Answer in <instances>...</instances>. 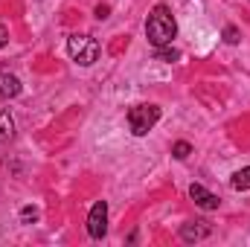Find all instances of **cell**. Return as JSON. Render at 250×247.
Returning <instances> with one entry per match:
<instances>
[{
	"instance_id": "1",
	"label": "cell",
	"mask_w": 250,
	"mask_h": 247,
	"mask_svg": "<svg viewBox=\"0 0 250 247\" xmlns=\"http://www.w3.org/2000/svg\"><path fill=\"white\" fill-rule=\"evenodd\" d=\"M146 35H148V44H151V47H166V44H172V38L178 35V23H175L169 6L157 3V6L151 9V15H148V21H146Z\"/></svg>"
},
{
	"instance_id": "2",
	"label": "cell",
	"mask_w": 250,
	"mask_h": 247,
	"mask_svg": "<svg viewBox=\"0 0 250 247\" xmlns=\"http://www.w3.org/2000/svg\"><path fill=\"white\" fill-rule=\"evenodd\" d=\"M67 53H70V59L76 64L90 67L99 59V41L90 38V35H70L67 38Z\"/></svg>"
},
{
	"instance_id": "3",
	"label": "cell",
	"mask_w": 250,
	"mask_h": 247,
	"mask_svg": "<svg viewBox=\"0 0 250 247\" xmlns=\"http://www.w3.org/2000/svg\"><path fill=\"white\" fill-rule=\"evenodd\" d=\"M157 120H160V108L157 105H134L128 111V125H131V131L137 137H146L157 125Z\"/></svg>"
},
{
	"instance_id": "4",
	"label": "cell",
	"mask_w": 250,
	"mask_h": 247,
	"mask_svg": "<svg viewBox=\"0 0 250 247\" xmlns=\"http://www.w3.org/2000/svg\"><path fill=\"white\" fill-rule=\"evenodd\" d=\"M87 233L90 239H102L108 233V204L105 201H96L90 215H87Z\"/></svg>"
},
{
	"instance_id": "5",
	"label": "cell",
	"mask_w": 250,
	"mask_h": 247,
	"mask_svg": "<svg viewBox=\"0 0 250 247\" xmlns=\"http://www.w3.org/2000/svg\"><path fill=\"white\" fill-rule=\"evenodd\" d=\"M209 233H212V227H209L207 221H187V224L181 227V239L189 242V245H192V242H204Z\"/></svg>"
},
{
	"instance_id": "6",
	"label": "cell",
	"mask_w": 250,
	"mask_h": 247,
	"mask_svg": "<svg viewBox=\"0 0 250 247\" xmlns=\"http://www.w3.org/2000/svg\"><path fill=\"white\" fill-rule=\"evenodd\" d=\"M189 198H192L201 209H218V204H221V201H218V195L207 192L201 184H192V186H189Z\"/></svg>"
},
{
	"instance_id": "7",
	"label": "cell",
	"mask_w": 250,
	"mask_h": 247,
	"mask_svg": "<svg viewBox=\"0 0 250 247\" xmlns=\"http://www.w3.org/2000/svg\"><path fill=\"white\" fill-rule=\"evenodd\" d=\"M21 93V82L12 73H0V99H12Z\"/></svg>"
},
{
	"instance_id": "8",
	"label": "cell",
	"mask_w": 250,
	"mask_h": 247,
	"mask_svg": "<svg viewBox=\"0 0 250 247\" xmlns=\"http://www.w3.org/2000/svg\"><path fill=\"white\" fill-rule=\"evenodd\" d=\"M15 134V120L6 108H0V140H9Z\"/></svg>"
},
{
	"instance_id": "9",
	"label": "cell",
	"mask_w": 250,
	"mask_h": 247,
	"mask_svg": "<svg viewBox=\"0 0 250 247\" xmlns=\"http://www.w3.org/2000/svg\"><path fill=\"white\" fill-rule=\"evenodd\" d=\"M230 186H233L236 192H245V189H250V166H248V169H239V172L230 178Z\"/></svg>"
},
{
	"instance_id": "10",
	"label": "cell",
	"mask_w": 250,
	"mask_h": 247,
	"mask_svg": "<svg viewBox=\"0 0 250 247\" xmlns=\"http://www.w3.org/2000/svg\"><path fill=\"white\" fill-rule=\"evenodd\" d=\"M154 59H157V62L172 64V62H178V59H181V53H178L175 47H169V44H166V47H154Z\"/></svg>"
},
{
	"instance_id": "11",
	"label": "cell",
	"mask_w": 250,
	"mask_h": 247,
	"mask_svg": "<svg viewBox=\"0 0 250 247\" xmlns=\"http://www.w3.org/2000/svg\"><path fill=\"white\" fill-rule=\"evenodd\" d=\"M172 154H175L178 160H187L189 154H192V145H189V143H184V140H181V143H175V145H172Z\"/></svg>"
},
{
	"instance_id": "12",
	"label": "cell",
	"mask_w": 250,
	"mask_h": 247,
	"mask_svg": "<svg viewBox=\"0 0 250 247\" xmlns=\"http://www.w3.org/2000/svg\"><path fill=\"white\" fill-rule=\"evenodd\" d=\"M21 221H23V224L38 221V209H35V206H23V209H21Z\"/></svg>"
},
{
	"instance_id": "13",
	"label": "cell",
	"mask_w": 250,
	"mask_h": 247,
	"mask_svg": "<svg viewBox=\"0 0 250 247\" xmlns=\"http://www.w3.org/2000/svg\"><path fill=\"white\" fill-rule=\"evenodd\" d=\"M224 41H227V44H239V41H242L239 29H236V26H224Z\"/></svg>"
},
{
	"instance_id": "14",
	"label": "cell",
	"mask_w": 250,
	"mask_h": 247,
	"mask_svg": "<svg viewBox=\"0 0 250 247\" xmlns=\"http://www.w3.org/2000/svg\"><path fill=\"white\" fill-rule=\"evenodd\" d=\"M6 44H9V29H6V26L0 23V50H3Z\"/></svg>"
},
{
	"instance_id": "15",
	"label": "cell",
	"mask_w": 250,
	"mask_h": 247,
	"mask_svg": "<svg viewBox=\"0 0 250 247\" xmlns=\"http://www.w3.org/2000/svg\"><path fill=\"white\" fill-rule=\"evenodd\" d=\"M96 18L105 21V18H108V6H96Z\"/></svg>"
}]
</instances>
